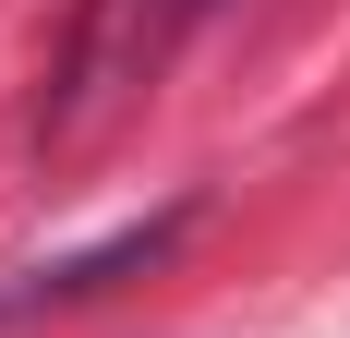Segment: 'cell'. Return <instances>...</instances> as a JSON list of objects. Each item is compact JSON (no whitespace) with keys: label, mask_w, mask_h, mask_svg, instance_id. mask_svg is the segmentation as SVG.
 I'll list each match as a JSON object with an SVG mask.
<instances>
[{"label":"cell","mask_w":350,"mask_h":338,"mask_svg":"<svg viewBox=\"0 0 350 338\" xmlns=\"http://www.w3.org/2000/svg\"><path fill=\"white\" fill-rule=\"evenodd\" d=\"M170 230H181V218H145V230H121V242H97V254H72V266H49L36 290H49V302H85V290H109L121 266H145V254H170Z\"/></svg>","instance_id":"1"}]
</instances>
